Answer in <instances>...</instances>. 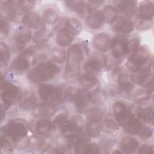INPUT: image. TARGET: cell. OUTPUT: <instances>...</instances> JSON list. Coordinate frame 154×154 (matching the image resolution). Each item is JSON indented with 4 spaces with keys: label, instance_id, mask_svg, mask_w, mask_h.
Masks as SVG:
<instances>
[{
    "label": "cell",
    "instance_id": "15",
    "mask_svg": "<svg viewBox=\"0 0 154 154\" xmlns=\"http://www.w3.org/2000/svg\"><path fill=\"white\" fill-rule=\"evenodd\" d=\"M31 37V33L29 29L20 26L14 32V40L20 45H25L29 42Z\"/></svg>",
    "mask_w": 154,
    "mask_h": 154
},
{
    "label": "cell",
    "instance_id": "19",
    "mask_svg": "<svg viewBox=\"0 0 154 154\" xmlns=\"http://www.w3.org/2000/svg\"><path fill=\"white\" fill-rule=\"evenodd\" d=\"M54 129L52 123L47 119H42L38 120L35 125L37 132L43 136L49 135Z\"/></svg>",
    "mask_w": 154,
    "mask_h": 154
},
{
    "label": "cell",
    "instance_id": "33",
    "mask_svg": "<svg viewBox=\"0 0 154 154\" xmlns=\"http://www.w3.org/2000/svg\"><path fill=\"white\" fill-rule=\"evenodd\" d=\"M105 20L108 23H111L115 22L117 18V13L116 9L111 5H107L105 7L103 11Z\"/></svg>",
    "mask_w": 154,
    "mask_h": 154
},
{
    "label": "cell",
    "instance_id": "18",
    "mask_svg": "<svg viewBox=\"0 0 154 154\" xmlns=\"http://www.w3.org/2000/svg\"><path fill=\"white\" fill-rule=\"evenodd\" d=\"M138 146V142L136 139L126 137L123 138L120 143V149L125 153H133L135 151Z\"/></svg>",
    "mask_w": 154,
    "mask_h": 154
},
{
    "label": "cell",
    "instance_id": "23",
    "mask_svg": "<svg viewBox=\"0 0 154 154\" xmlns=\"http://www.w3.org/2000/svg\"><path fill=\"white\" fill-rule=\"evenodd\" d=\"M10 4L11 1H5V4L1 6V17L5 20H13L16 18V11Z\"/></svg>",
    "mask_w": 154,
    "mask_h": 154
},
{
    "label": "cell",
    "instance_id": "46",
    "mask_svg": "<svg viewBox=\"0 0 154 154\" xmlns=\"http://www.w3.org/2000/svg\"><path fill=\"white\" fill-rule=\"evenodd\" d=\"M10 30V25L2 19L1 20V35H7Z\"/></svg>",
    "mask_w": 154,
    "mask_h": 154
},
{
    "label": "cell",
    "instance_id": "44",
    "mask_svg": "<svg viewBox=\"0 0 154 154\" xmlns=\"http://www.w3.org/2000/svg\"><path fill=\"white\" fill-rule=\"evenodd\" d=\"M105 124L107 127H108L110 129H114V130L119 129L118 125L116 123L115 120L109 116H108L106 117L105 119Z\"/></svg>",
    "mask_w": 154,
    "mask_h": 154
},
{
    "label": "cell",
    "instance_id": "5",
    "mask_svg": "<svg viewBox=\"0 0 154 154\" xmlns=\"http://www.w3.org/2000/svg\"><path fill=\"white\" fill-rule=\"evenodd\" d=\"M112 54L117 58H122L130 51V42L123 37H116L111 43Z\"/></svg>",
    "mask_w": 154,
    "mask_h": 154
},
{
    "label": "cell",
    "instance_id": "30",
    "mask_svg": "<svg viewBox=\"0 0 154 154\" xmlns=\"http://www.w3.org/2000/svg\"><path fill=\"white\" fill-rule=\"evenodd\" d=\"M102 129V125L99 122H90L89 121L86 126L87 134L91 137L98 136Z\"/></svg>",
    "mask_w": 154,
    "mask_h": 154
},
{
    "label": "cell",
    "instance_id": "4",
    "mask_svg": "<svg viewBox=\"0 0 154 154\" xmlns=\"http://www.w3.org/2000/svg\"><path fill=\"white\" fill-rule=\"evenodd\" d=\"M149 54L144 48H138L129 56L128 60V66L133 72L141 69L148 61Z\"/></svg>",
    "mask_w": 154,
    "mask_h": 154
},
{
    "label": "cell",
    "instance_id": "17",
    "mask_svg": "<svg viewBox=\"0 0 154 154\" xmlns=\"http://www.w3.org/2000/svg\"><path fill=\"white\" fill-rule=\"evenodd\" d=\"M75 151L78 153H100L99 148L94 143L87 141L82 142L75 146Z\"/></svg>",
    "mask_w": 154,
    "mask_h": 154
},
{
    "label": "cell",
    "instance_id": "40",
    "mask_svg": "<svg viewBox=\"0 0 154 154\" xmlns=\"http://www.w3.org/2000/svg\"><path fill=\"white\" fill-rule=\"evenodd\" d=\"M13 2L16 4L18 8L23 10L30 9L32 8L34 5V2L32 1H17Z\"/></svg>",
    "mask_w": 154,
    "mask_h": 154
},
{
    "label": "cell",
    "instance_id": "36",
    "mask_svg": "<svg viewBox=\"0 0 154 154\" xmlns=\"http://www.w3.org/2000/svg\"><path fill=\"white\" fill-rule=\"evenodd\" d=\"M49 38V31L44 27L40 29L34 36V41L37 43H44Z\"/></svg>",
    "mask_w": 154,
    "mask_h": 154
},
{
    "label": "cell",
    "instance_id": "42",
    "mask_svg": "<svg viewBox=\"0 0 154 154\" xmlns=\"http://www.w3.org/2000/svg\"><path fill=\"white\" fill-rule=\"evenodd\" d=\"M133 85L131 82V81L128 82H122L119 84V88L120 90L125 93H129L132 91L133 89Z\"/></svg>",
    "mask_w": 154,
    "mask_h": 154
},
{
    "label": "cell",
    "instance_id": "10",
    "mask_svg": "<svg viewBox=\"0 0 154 154\" xmlns=\"http://www.w3.org/2000/svg\"><path fill=\"white\" fill-rule=\"evenodd\" d=\"M61 131L67 139L70 138L81 133L82 126L76 120H70L66 121L61 126Z\"/></svg>",
    "mask_w": 154,
    "mask_h": 154
},
{
    "label": "cell",
    "instance_id": "43",
    "mask_svg": "<svg viewBox=\"0 0 154 154\" xmlns=\"http://www.w3.org/2000/svg\"><path fill=\"white\" fill-rule=\"evenodd\" d=\"M103 1H89L87 2V5L85 4L86 8L88 11L91 12L94 11L100 4H102Z\"/></svg>",
    "mask_w": 154,
    "mask_h": 154
},
{
    "label": "cell",
    "instance_id": "39",
    "mask_svg": "<svg viewBox=\"0 0 154 154\" xmlns=\"http://www.w3.org/2000/svg\"><path fill=\"white\" fill-rule=\"evenodd\" d=\"M10 54L8 48L5 45L1 44V63L7 64L9 60Z\"/></svg>",
    "mask_w": 154,
    "mask_h": 154
},
{
    "label": "cell",
    "instance_id": "31",
    "mask_svg": "<svg viewBox=\"0 0 154 154\" xmlns=\"http://www.w3.org/2000/svg\"><path fill=\"white\" fill-rule=\"evenodd\" d=\"M97 82V80L95 76L91 74H84L81 78L80 83L85 90L91 88Z\"/></svg>",
    "mask_w": 154,
    "mask_h": 154
},
{
    "label": "cell",
    "instance_id": "1",
    "mask_svg": "<svg viewBox=\"0 0 154 154\" xmlns=\"http://www.w3.org/2000/svg\"><path fill=\"white\" fill-rule=\"evenodd\" d=\"M82 59L83 54L81 48L78 45H72L67 53V64L64 73L67 80L73 81L78 78Z\"/></svg>",
    "mask_w": 154,
    "mask_h": 154
},
{
    "label": "cell",
    "instance_id": "22",
    "mask_svg": "<svg viewBox=\"0 0 154 154\" xmlns=\"http://www.w3.org/2000/svg\"><path fill=\"white\" fill-rule=\"evenodd\" d=\"M29 67V63L27 59L23 57H19L13 60L10 69L16 73H21L26 70Z\"/></svg>",
    "mask_w": 154,
    "mask_h": 154
},
{
    "label": "cell",
    "instance_id": "47",
    "mask_svg": "<svg viewBox=\"0 0 154 154\" xmlns=\"http://www.w3.org/2000/svg\"><path fill=\"white\" fill-rule=\"evenodd\" d=\"M138 153H153V147L152 146L144 144L141 146L139 150Z\"/></svg>",
    "mask_w": 154,
    "mask_h": 154
},
{
    "label": "cell",
    "instance_id": "34",
    "mask_svg": "<svg viewBox=\"0 0 154 154\" xmlns=\"http://www.w3.org/2000/svg\"><path fill=\"white\" fill-rule=\"evenodd\" d=\"M138 116L143 121L149 123H152L153 120V108L152 107L148 106L142 109L141 111H139Z\"/></svg>",
    "mask_w": 154,
    "mask_h": 154
},
{
    "label": "cell",
    "instance_id": "48",
    "mask_svg": "<svg viewBox=\"0 0 154 154\" xmlns=\"http://www.w3.org/2000/svg\"><path fill=\"white\" fill-rule=\"evenodd\" d=\"M73 89L72 87H69L67 90H66V93H65V97L66 99L67 100H72L74 99V95H73Z\"/></svg>",
    "mask_w": 154,
    "mask_h": 154
},
{
    "label": "cell",
    "instance_id": "3",
    "mask_svg": "<svg viewBox=\"0 0 154 154\" xmlns=\"http://www.w3.org/2000/svg\"><path fill=\"white\" fill-rule=\"evenodd\" d=\"M38 91L42 100L51 105L58 102L62 96L61 88L50 84L41 85L38 88Z\"/></svg>",
    "mask_w": 154,
    "mask_h": 154
},
{
    "label": "cell",
    "instance_id": "26",
    "mask_svg": "<svg viewBox=\"0 0 154 154\" xmlns=\"http://www.w3.org/2000/svg\"><path fill=\"white\" fill-rule=\"evenodd\" d=\"M36 102L37 99L34 95L30 93H26L21 97L19 105V107L23 109H28L34 106Z\"/></svg>",
    "mask_w": 154,
    "mask_h": 154
},
{
    "label": "cell",
    "instance_id": "21",
    "mask_svg": "<svg viewBox=\"0 0 154 154\" xmlns=\"http://www.w3.org/2000/svg\"><path fill=\"white\" fill-rule=\"evenodd\" d=\"M118 9L127 16H131L135 11L136 1H119L116 2Z\"/></svg>",
    "mask_w": 154,
    "mask_h": 154
},
{
    "label": "cell",
    "instance_id": "28",
    "mask_svg": "<svg viewBox=\"0 0 154 154\" xmlns=\"http://www.w3.org/2000/svg\"><path fill=\"white\" fill-rule=\"evenodd\" d=\"M73 41V35L64 29L60 30L57 35L56 42L61 46H67Z\"/></svg>",
    "mask_w": 154,
    "mask_h": 154
},
{
    "label": "cell",
    "instance_id": "8",
    "mask_svg": "<svg viewBox=\"0 0 154 154\" xmlns=\"http://www.w3.org/2000/svg\"><path fill=\"white\" fill-rule=\"evenodd\" d=\"M1 85V98L5 104L9 106L16 99L19 94V88L8 82L2 83Z\"/></svg>",
    "mask_w": 154,
    "mask_h": 154
},
{
    "label": "cell",
    "instance_id": "27",
    "mask_svg": "<svg viewBox=\"0 0 154 154\" xmlns=\"http://www.w3.org/2000/svg\"><path fill=\"white\" fill-rule=\"evenodd\" d=\"M59 17L58 12L52 8L45 9L42 13V18L45 22L48 24L55 23Z\"/></svg>",
    "mask_w": 154,
    "mask_h": 154
},
{
    "label": "cell",
    "instance_id": "6",
    "mask_svg": "<svg viewBox=\"0 0 154 154\" xmlns=\"http://www.w3.org/2000/svg\"><path fill=\"white\" fill-rule=\"evenodd\" d=\"M27 132L28 131L25 125L16 120L10 122L4 131V133L14 141L24 137Z\"/></svg>",
    "mask_w": 154,
    "mask_h": 154
},
{
    "label": "cell",
    "instance_id": "37",
    "mask_svg": "<svg viewBox=\"0 0 154 154\" xmlns=\"http://www.w3.org/2000/svg\"><path fill=\"white\" fill-rule=\"evenodd\" d=\"M103 115V112L100 108H94L88 112V119L90 122H100Z\"/></svg>",
    "mask_w": 154,
    "mask_h": 154
},
{
    "label": "cell",
    "instance_id": "45",
    "mask_svg": "<svg viewBox=\"0 0 154 154\" xmlns=\"http://www.w3.org/2000/svg\"><path fill=\"white\" fill-rule=\"evenodd\" d=\"M67 114L66 112H62L58 114L54 119V122L56 124L61 126L63 125L67 120Z\"/></svg>",
    "mask_w": 154,
    "mask_h": 154
},
{
    "label": "cell",
    "instance_id": "12",
    "mask_svg": "<svg viewBox=\"0 0 154 154\" xmlns=\"http://www.w3.org/2000/svg\"><path fill=\"white\" fill-rule=\"evenodd\" d=\"M105 22L103 11H96L86 18L87 25L91 29H98L102 26Z\"/></svg>",
    "mask_w": 154,
    "mask_h": 154
},
{
    "label": "cell",
    "instance_id": "25",
    "mask_svg": "<svg viewBox=\"0 0 154 154\" xmlns=\"http://www.w3.org/2000/svg\"><path fill=\"white\" fill-rule=\"evenodd\" d=\"M81 25L76 19H69L65 23L64 29L73 36L78 34L81 30Z\"/></svg>",
    "mask_w": 154,
    "mask_h": 154
},
{
    "label": "cell",
    "instance_id": "13",
    "mask_svg": "<svg viewBox=\"0 0 154 154\" xmlns=\"http://www.w3.org/2000/svg\"><path fill=\"white\" fill-rule=\"evenodd\" d=\"M111 40L106 33L97 34L94 39V46L96 49L102 52H106L111 47Z\"/></svg>",
    "mask_w": 154,
    "mask_h": 154
},
{
    "label": "cell",
    "instance_id": "2",
    "mask_svg": "<svg viewBox=\"0 0 154 154\" xmlns=\"http://www.w3.org/2000/svg\"><path fill=\"white\" fill-rule=\"evenodd\" d=\"M59 72L60 69L55 64L42 62L29 72L28 78L31 82H38L52 79Z\"/></svg>",
    "mask_w": 154,
    "mask_h": 154
},
{
    "label": "cell",
    "instance_id": "38",
    "mask_svg": "<svg viewBox=\"0 0 154 154\" xmlns=\"http://www.w3.org/2000/svg\"><path fill=\"white\" fill-rule=\"evenodd\" d=\"M51 56L52 59L55 61L61 63L64 61V60L65 58V52L63 49L55 48L52 51Z\"/></svg>",
    "mask_w": 154,
    "mask_h": 154
},
{
    "label": "cell",
    "instance_id": "24",
    "mask_svg": "<svg viewBox=\"0 0 154 154\" xmlns=\"http://www.w3.org/2000/svg\"><path fill=\"white\" fill-rule=\"evenodd\" d=\"M150 67L141 68L134 72L132 76L133 81L137 84H141L146 82L150 76Z\"/></svg>",
    "mask_w": 154,
    "mask_h": 154
},
{
    "label": "cell",
    "instance_id": "20",
    "mask_svg": "<svg viewBox=\"0 0 154 154\" xmlns=\"http://www.w3.org/2000/svg\"><path fill=\"white\" fill-rule=\"evenodd\" d=\"M22 23L30 28H37L40 23V18L35 12H29L26 13L22 18Z\"/></svg>",
    "mask_w": 154,
    "mask_h": 154
},
{
    "label": "cell",
    "instance_id": "14",
    "mask_svg": "<svg viewBox=\"0 0 154 154\" xmlns=\"http://www.w3.org/2000/svg\"><path fill=\"white\" fill-rule=\"evenodd\" d=\"M138 17L144 20H151L153 16V3L150 1L141 4L137 11Z\"/></svg>",
    "mask_w": 154,
    "mask_h": 154
},
{
    "label": "cell",
    "instance_id": "7",
    "mask_svg": "<svg viewBox=\"0 0 154 154\" xmlns=\"http://www.w3.org/2000/svg\"><path fill=\"white\" fill-rule=\"evenodd\" d=\"M113 113L117 122L122 126L134 118L131 111L125 105L120 102H117L114 104Z\"/></svg>",
    "mask_w": 154,
    "mask_h": 154
},
{
    "label": "cell",
    "instance_id": "41",
    "mask_svg": "<svg viewBox=\"0 0 154 154\" xmlns=\"http://www.w3.org/2000/svg\"><path fill=\"white\" fill-rule=\"evenodd\" d=\"M140 136L143 138V139H148L152 135V129L145 126H143L140 132H139Z\"/></svg>",
    "mask_w": 154,
    "mask_h": 154
},
{
    "label": "cell",
    "instance_id": "35",
    "mask_svg": "<svg viewBox=\"0 0 154 154\" xmlns=\"http://www.w3.org/2000/svg\"><path fill=\"white\" fill-rule=\"evenodd\" d=\"M55 109L51 104H43L40 105L37 109V112L42 116H51L54 114Z\"/></svg>",
    "mask_w": 154,
    "mask_h": 154
},
{
    "label": "cell",
    "instance_id": "11",
    "mask_svg": "<svg viewBox=\"0 0 154 154\" xmlns=\"http://www.w3.org/2000/svg\"><path fill=\"white\" fill-rule=\"evenodd\" d=\"M114 29L116 32L122 34H128L134 29L133 22L129 19L125 17H119L115 20Z\"/></svg>",
    "mask_w": 154,
    "mask_h": 154
},
{
    "label": "cell",
    "instance_id": "9",
    "mask_svg": "<svg viewBox=\"0 0 154 154\" xmlns=\"http://www.w3.org/2000/svg\"><path fill=\"white\" fill-rule=\"evenodd\" d=\"M73 99L78 111L80 112H82L85 110L90 102H91L92 96L91 94L87 93L85 90L79 89L76 91Z\"/></svg>",
    "mask_w": 154,
    "mask_h": 154
},
{
    "label": "cell",
    "instance_id": "32",
    "mask_svg": "<svg viewBox=\"0 0 154 154\" xmlns=\"http://www.w3.org/2000/svg\"><path fill=\"white\" fill-rule=\"evenodd\" d=\"M67 8L70 10L78 13L82 14L85 8V2L82 1H65Z\"/></svg>",
    "mask_w": 154,
    "mask_h": 154
},
{
    "label": "cell",
    "instance_id": "29",
    "mask_svg": "<svg viewBox=\"0 0 154 154\" xmlns=\"http://www.w3.org/2000/svg\"><path fill=\"white\" fill-rule=\"evenodd\" d=\"M143 125L141 122L133 118L128 122L123 127L126 132L132 135H136L139 134Z\"/></svg>",
    "mask_w": 154,
    "mask_h": 154
},
{
    "label": "cell",
    "instance_id": "16",
    "mask_svg": "<svg viewBox=\"0 0 154 154\" xmlns=\"http://www.w3.org/2000/svg\"><path fill=\"white\" fill-rule=\"evenodd\" d=\"M105 61L102 60L100 57L93 56L85 63L84 69L88 72H99L103 67Z\"/></svg>",
    "mask_w": 154,
    "mask_h": 154
}]
</instances>
